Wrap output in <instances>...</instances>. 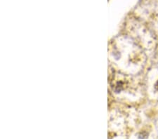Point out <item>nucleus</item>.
<instances>
[{
  "instance_id": "nucleus-1",
  "label": "nucleus",
  "mask_w": 158,
  "mask_h": 139,
  "mask_svg": "<svg viewBox=\"0 0 158 139\" xmlns=\"http://www.w3.org/2000/svg\"><path fill=\"white\" fill-rule=\"evenodd\" d=\"M155 87H156V88H157V89L158 90V82H157V84H156V86H155Z\"/></svg>"
}]
</instances>
